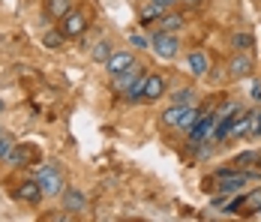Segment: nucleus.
Masks as SVG:
<instances>
[{
	"label": "nucleus",
	"instance_id": "obj_1",
	"mask_svg": "<svg viewBox=\"0 0 261 222\" xmlns=\"http://www.w3.org/2000/svg\"><path fill=\"white\" fill-rule=\"evenodd\" d=\"M36 183H39L42 195H48V198H57L63 189H66V180H63V174H60V168H57V162L42 165L39 174H36Z\"/></svg>",
	"mask_w": 261,
	"mask_h": 222
},
{
	"label": "nucleus",
	"instance_id": "obj_2",
	"mask_svg": "<svg viewBox=\"0 0 261 222\" xmlns=\"http://www.w3.org/2000/svg\"><path fill=\"white\" fill-rule=\"evenodd\" d=\"M150 48H153V54H156L159 60H174V57L180 54V39H177V33L156 30V33L150 36Z\"/></svg>",
	"mask_w": 261,
	"mask_h": 222
},
{
	"label": "nucleus",
	"instance_id": "obj_3",
	"mask_svg": "<svg viewBox=\"0 0 261 222\" xmlns=\"http://www.w3.org/2000/svg\"><path fill=\"white\" fill-rule=\"evenodd\" d=\"M57 27H60V33H63L66 39H75V36H81V33L90 27V18H87L84 9H69L63 18H57Z\"/></svg>",
	"mask_w": 261,
	"mask_h": 222
},
{
	"label": "nucleus",
	"instance_id": "obj_4",
	"mask_svg": "<svg viewBox=\"0 0 261 222\" xmlns=\"http://www.w3.org/2000/svg\"><path fill=\"white\" fill-rule=\"evenodd\" d=\"M249 180H252V174L243 171V168H219L216 171V183L222 192H240Z\"/></svg>",
	"mask_w": 261,
	"mask_h": 222
},
{
	"label": "nucleus",
	"instance_id": "obj_5",
	"mask_svg": "<svg viewBox=\"0 0 261 222\" xmlns=\"http://www.w3.org/2000/svg\"><path fill=\"white\" fill-rule=\"evenodd\" d=\"M228 69V78H246V75H252V66H255V60H252V54L249 51H231V57H228V63H225Z\"/></svg>",
	"mask_w": 261,
	"mask_h": 222
},
{
	"label": "nucleus",
	"instance_id": "obj_6",
	"mask_svg": "<svg viewBox=\"0 0 261 222\" xmlns=\"http://www.w3.org/2000/svg\"><path fill=\"white\" fill-rule=\"evenodd\" d=\"M144 63H141V60H135V63H132L129 69H126V72H120V75H111V87H114V90H117V93H126V90H129L132 84H135V81H138V78H144Z\"/></svg>",
	"mask_w": 261,
	"mask_h": 222
},
{
	"label": "nucleus",
	"instance_id": "obj_7",
	"mask_svg": "<svg viewBox=\"0 0 261 222\" xmlns=\"http://www.w3.org/2000/svg\"><path fill=\"white\" fill-rule=\"evenodd\" d=\"M213 126H216V114H201V117L192 124V129H189V144L195 147V144H204V141H210Z\"/></svg>",
	"mask_w": 261,
	"mask_h": 222
},
{
	"label": "nucleus",
	"instance_id": "obj_8",
	"mask_svg": "<svg viewBox=\"0 0 261 222\" xmlns=\"http://www.w3.org/2000/svg\"><path fill=\"white\" fill-rule=\"evenodd\" d=\"M135 60H138V57H135L129 48H114L108 54V60H105V69H108V75H120V72H126Z\"/></svg>",
	"mask_w": 261,
	"mask_h": 222
},
{
	"label": "nucleus",
	"instance_id": "obj_9",
	"mask_svg": "<svg viewBox=\"0 0 261 222\" xmlns=\"http://www.w3.org/2000/svg\"><path fill=\"white\" fill-rule=\"evenodd\" d=\"M186 69H189V75H192V78H207V72H210L207 51H201V48H192V51H189V54H186Z\"/></svg>",
	"mask_w": 261,
	"mask_h": 222
},
{
	"label": "nucleus",
	"instance_id": "obj_10",
	"mask_svg": "<svg viewBox=\"0 0 261 222\" xmlns=\"http://www.w3.org/2000/svg\"><path fill=\"white\" fill-rule=\"evenodd\" d=\"M165 96V78L159 72H147L144 78V96L141 102H159V99Z\"/></svg>",
	"mask_w": 261,
	"mask_h": 222
},
{
	"label": "nucleus",
	"instance_id": "obj_11",
	"mask_svg": "<svg viewBox=\"0 0 261 222\" xmlns=\"http://www.w3.org/2000/svg\"><path fill=\"white\" fill-rule=\"evenodd\" d=\"M60 201H63V210H69V213H81L84 207H87V198L81 189L75 186H66L63 192H60Z\"/></svg>",
	"mask_w": 261,
	"mask_h": 222
},
{
	"label": "nucleus",
	"instance_id": "obj_12",
	"mask_svg": "<svg viewBox=\"0 0 261 222\" xmlns=\"http://www.w3.org/2000/svg\"><path fill=\"white\" fill-rule=\"evenodd\" d=\"M183 24H186V18H183L177 9H165V12L156 18V27H159V30H168V33L183 30Z\"/></svg>",
	"mask_w": 261,
	"mask_h": 222
},
{
	"label": "nucleus",
	"instance_id": "obj_13",
	"mask_svg": "<svg viewBox=\"0 0 261 222\" xmlns=\"http://www.w3.org/2000/svg\"><path fill=\"white\" fill-rule=\"evenodd\" d=\"M18 198H21L24 204H39L45 195H42V189H39L36 180H24V183H18Z\"/></svg>",
	"mask_w": 261,
	"mask_h": 222
},
{
	"label": "nucleus",
	"instance_id": "obj_14",
	"mask_svg": "<svg viewBox=\"0 0 261 222\" xmlns=\"http://www.w3.org/2000/svg\"><path fill=\"white\" fill-rule=\"evenodd\" d=\"M249 132V111H237L228 120V138H243Z\"/></svg>",
	"mask_w": 261,
	"mask_h": 222
},
{
	"label": "nucleus",
	"instance_id": "obj_15",
	"mask_svg": "<svg viewBox=\"0 0 261 222\" xmlns=\"http://www.w3.org/2000/svg\"><path fill=\"white\" fill-rule=\"evenodd\" d=\"M69 9H72V0H45V12L51 15L54 21H57V18H63Z\"/></svg>",
	"mask_w": 261,
	"mask_h": 222
},
{
	"label": "nucleus",
	"instance_id": "obj_16",
	"mask_svg": "<svg viewBox=\"0 0 261 222\" xmlns=\"http://www.w3.org/2000/svg\"><path fill=\"white\" fill-rule=\"evenodd\" d=\"M162 12H165V6L156 3V0H150L147 6H141V18H138V21H141V24H150V21H156Z\"/></svg>",
	"mask_w": 261,
	"mask_h": 222
},
{
	"label": "nucleus",
	"instance_id": "obj_17",
	"mask_svg": "<svg viewBox=\"0 0 261 222\" xmlns=\"http://www.w3.org/2000/svg\"><path fill=\"white\" fill-rule=\"evenodd\" d=\"M198 117H201V111H198L195 105H186V111H183L180 120H177V129H180V132H189V129H192V124H195Z\"/></svg>",
	"mask_w": 261,
	"mask_h": 222
},
{
	"label": "nucleus",
	"instance_id": "obj_18",
	"mask_svg": "<svg viewBox=\"0 0 261 222\" xmlns=\"http://www.w3.org/2000/svg\"><path fill=\"white\" fill-rule=\"evenodd\" d=\"M27 156H30V147L12 144V150L6 153V159H3V162H9V165H27Z\"/></svg>",
	"mask_w": 261,
	"mask_h": 222
},
{
	"label": "nucleus",
	"instance_id": "obj_19",
	"mask_svg": "<svg viewBox=\"0 0 261 222\" xmlns=\"http://www.w3.org/2000/svg\"><path fill=\"white\" fill-rule=\"evenodd\" d=\"M183 111H186V105H174V102H171V105L162 111V117H159V120H162L165 126H177V120H180Z\"/></svg>",
	"mask_w": 261,
	"mask_h": 222
},
{
	"label": "nucleus",
	"instance_id": "obj_20",
	"mask_svg": "<svg viewBox=\"0 0 261 222\" xmlns=\"http://www.w3.org/2000/svg\"><path fill=\"white\" fill-rule=\"evenodd\" d=\"M63 42H66V36L60 33V27H54V30H48V33L42 36V45H45V48H51V51H57Z\"/></svg>",
	"mask_w": 261,
	"mask_h": 222
},
{
	"label": "nucleus",
	"instance_id": "obj_21",
	"mask_svg": "<svg viewBox=\"0 0 261 222\" xmlns=\"http://www.w3.org/2000/svg\"><path fill=\"white\" fill-rule=\"evenodd\" d=\"M171 102L174 105H195V90L192 87H180V90H174Z\"/></svg>",
	"mask_w": 261,
	"mask_h": 222
},
{
	"label": "nucleus",
	"instance_id": "obj_22",
	"mask_svg": "<svg viewBox=\"0 0 261 222\" xmlns=\"http://www.w3.org/2000/svg\"><path fill=\"white\" fill-rule=\"evenodd\" d=\"M231 48L234 51H252V33H234V36H231Z\"/></svg>",
	"mask_w": 261,
	"mask_h": 222
},
{
	"label": "nucleus",
	"instance_id": "obj_23",
	"mask_svg": "<svg viewBox=\"0 0 261 222\" xmlns=\"http://www.w3.org/2000/svg\"><path fill=\"white\" fill-rule=\"evenodd\" d=\"M111 51H114L111 39H102V42H96V48H93V60H96V63H105Z\"/></svg>",
	"mask_w": 261,
	"mask_h": 222
},
{
	"label": "nucleus",
	"instance_id": "obj_24",
	"mask_svg": "<svg viewBox=\"0 0 261 222\" xmlns=\"http://www.w3.org/2000/svg\"><path fill=\"white\" fill-rule=\"evenodd\" d=\"M249 138H261V108L258 111H249Z\"/></svg>",
	"mask_w": 261,
	"mask_h": 222
},
{
	"label": "nucleus",
	"instance_id": "obj_25",
	"mask_svg": "<svg viewBox=\"0 0 261 222\" xmlns=\"http://www.w3.org/2000/svg\"><path fill=\"white\" fill-rule=\"evenodd\" d=\"M12 144H15V141H12V135H9V132H3V129H0V162H3V159H6V153H9V150H12Z\"/></svg>",
	"mask_w": 261,
	"mask_h": 222
},
{
	"label": "nucleus",
	"instance_id": "obj_26",
	"mask_svg": "<svg viewBox=\"0 0 261 222\" xmlns=\"http://www.w3.org/2000/svg\"><path fill=\"white\" fill-rule=\"evenodd\" d=\"M258 159V153H240V156H234L231 162H234V168H246V165H252Z\"/></svg>",
	"mask_w": 261,
	"mask_h": 222
},
{
	"label": "nucleus",
	"instance_id": "obj_27",
	"mask_svg": "<svg viewBox=\"0 0 261 222\" xmlns=\"http://www.w3.org/2000/svg\"><path fill=\"white\" fill-rule=\"evenodd\" d=\"M129 45L132 48H150V39H147V36H141V33H129Z\"/></svg>",
	"mask_w": 261,
	"mask_h": 222
},
{
	"label": "nucleus",
	"instance_id": "obj_28",
	"mask_svg": "<svg viewBox=\"0 0 261 222\" xmlns=\"http://www.w3.org/2000/svg\"><path fill=\"white\" fill-rule=\"evenodd\" d=\"M156 3H162V6H165V9H174V6H177V3H180V0H156Z\"/></svg>",
	"mask_w": 261,
	"mask_h": 222
},
{
	"label": "nucleus",
	"instance_id": "obj_29",
	"mask_svg": "<svg viewBox=\"0 0 261 222\" xmlns=\"http://www.w3.org/2000/svg\"><path fill=\"white\" fill-rule=\"evenodd\" d=\"M180 3H189V6H195V3H201V0H180Z\"/></svg>",
	"mask_w": 261,
	"mask_h": 222
},
{
	"label": "nucleus",
	"instance_id": "obj_30",
	"mask_svg": "<svg viewBox=\"0 0 261 222\" xmlns=\"http://www.w3.org/2000/svg\"><path fill=\"white\" fill-rule=\"evenodd\" d=\"M0 111H3V99H0Z\"/></svg>",
	"mask_w": 261,
	"mask_h": 222
}]
</instances>
